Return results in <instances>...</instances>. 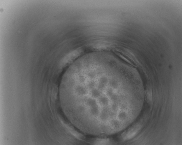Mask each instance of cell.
<instances>
[{"instance_id":"cell-1","label":"cell","mask_w":182,"mask_h":145,"mask_svg":"<svg viewBox=\"0 0 182 145\" xmlns=\"http://www.w3.org/2000/svg\"><path fill=\"white\" fill-rule=\"evenodd\" d=\"M67 82V115L81 132L107 136L130 122L137 102L136 79L111 54L79 60L74 65L73 77Z\"/></svg>"},{"instance_id":"cell-2","label":"cell","mask_w":182,"mask_h":145,"mask_svg":"<svg viewBox=\"0 0 182 145\" xmlns=\"http://www.w3.org/2000/svg\"><path fill=\"white\" fill-rule=\"evenodd\" d=\"M141 128V125L136 123L130 127L122 134V137L124 140H128L133 138L139 132Z\"/></svg>"}]
</instances>
